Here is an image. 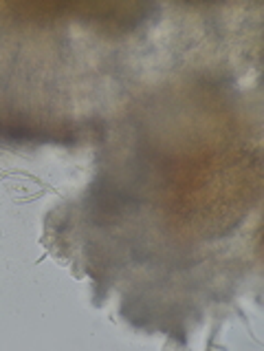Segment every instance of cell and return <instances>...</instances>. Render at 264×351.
I'll return each instance as SVG.
<instances>
[{
  "mask_svg": "<svg viewBox=\"0 0 264 351\" xmlns=\"http://www.w3.org/2000/svg\"><path fill=\"white\" fill-rule=\"evenodd\" d=\"M0 137L12 139V142H31V139H51L44 133H38V130L29 128V126H16V124H5L0 126Z\"/></svg>",
  "mask_w": 264,
  "mask_h": 351,
  "instance_id": "obj_2",
  "label": "cell"
},
{
  "mask_svg": "<svg viewBox=\"0 0 264 351\" xmlns=\"http://www.w3.org/2000/svg\"><path fill=\"white\" fill-rule=\"evenodd\" d=\"M90 204L97 215H119L121 210L128 208L130 197L106 182H97L90 190Z\"/></svg>",
  "mask_w": 264,
  "mask_h": 351,
  "instance_id": "obj_1",
  "label": "cell"
}]
</instances>
